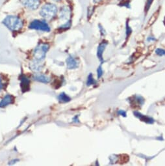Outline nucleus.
Returning <instances> with one entry per match:
<instances>
[{
  "label": "nucleus",
  "mask_w": 165,
  "mask_h": 166,
  "mask_svg": "<svg viewBox=\"0 0 165 166\" xmlns=\"http://www.w3.org/2000/svg\"><path fill=\"white\" fill-rule=\"evenodd\" d=\"M3 24L12 31H18L23 27V22L20 18L15 16H8L3 20Z\"/></svg>",
  "instance_id": "1"
},
{
  "label": "nucleus",
  "mask_w": 165,
  "mask_h": 166,
  "mask_svg": "<svg viewBox=\"0 0 165 166\" xmlns=\"http://www.w3.org/2000/svg\"><path fill=\"white\" fill-rule=\"evenodd\" d=\"M57 12V8L55 5L47 3L41 8L40 15L47 20H50L55 17Z\"/></svg>",
  "instance_id": "2"
},
{
  "label": "nucleus",
  "mask_w": 165,
  "mask_h": 166,
  "mask_svg": "<svg viewBox=\"0 0 165 166\" xmlns=\"http://www.w3.org/2000/svg\"><path fill=\"white\" fill-rule=\"evenodd\" d=\"M49 46L48 44L45 43H41L38 45L33 52V55L35 57V59L42 61L46 57V53L49 50Z\"/></svg>",
  "instance_id": "3"
},
{
  "label": "nucleus",
  "mask_w": 165,
  "mask_h": 166,
  "mask_svg": "<svg viewBox=\"0 0 165 166\" xmlns=\"http://www.w3.org/2000/svg\"><path fill=\"white\" fill-rule=\"evenodd\" d=\"M29 29L40 30L43 31L49 32L50 31V28L49 27L48 24L44 21H40L39 20H33L29 24Z\"/></svg>",
  "instance_id": "4"
},
{
  "label": "nucleus",
  "mask_w": 165,
  "mask_h": 166,
  "mask_svg": "<svg viewBox=\"0 0 165 166\" xmlns=\"http://www.w3.org/2000/svg\"><path fill=\"white\" fill-rule=\"evenodd\" d=\"M22 3L31 10L38 9L40 5V0H21Z\"/></svg>",
  "instance_id": "5"
},
{
  "label": "nucleus",
  "mask_w": 165,
  "mask_h": 166,
  "mask_svg": "<svg viewBox=\"0 0 165 166\" xmlns=\"http://www.w3.org/2000/svg\"><path fill=\"white\" fill-rule=\"evenodd\" d=\"M70 16V9L67 6H64L61 8L59 12V18L62 21H68Z\"/></svg>",
  "instance_id": "6"
},
{
  "label": "nucleus",
  "mask_w": 165,
  "mask_h": 166,
  "mask_svg": "<svg viewBox=\"0 0 165 166\" xmlns=\"http://www.w3.org/2000/svg\"><path fill=\"white\" fill-rule=\"evenodd\" d=\"M15 97L11 94H7L0 102V107H5L9 104H13Z\"/></svg>",
  "instance_id": "7"
},
{
  "label": "nucleus",
  "mask_w": 165,
  "mask_h": 166,
  "mask_svg": "<svg viewBox=\"0 0 165 166\" xmlns=\"http://www.w3.org/2000/svg\"><path fill=\"white\" fill-rule=\"evenodd\" d=\"M21 84L20 86L22 88V92H26L28 91L30 89V81L27 78L25 77L24 76H22L21 78Z\"/></svg>",
  "instance_id": "8"
},
{
  "label": "nucleus",
  "mask_w": 165,
  "mask_h": 166,
  "mask_svg": "<svg viewBox=\"0 0 165 166\" xmlns=\"http://www.w3.org/2000/svg\"><path fill=\"white\" fill-rule=\"evenodd\" d=\"M41 62H42V61H39V60H36V59H35L34 61H33L30 64L31 69L32 70V71H35V72L41 71L42 68V67H43Z\"/></svg>",
  "instance_id": "9"
},
{
  "label": "nucleus",
  "mask_w": 165,
  "mask_h": 166,
  "mask_svg": "<svg viewBox=\"0 0 165 166\" xmlns=\"http://www.w3.org/2000/svg\"><path fill=\"white\" fill-rule=\"evenodd\" d=\"M33 79L35 81L44 83V84H48V83L50 81V78L48 77V76L44 75V74H35L33 76Z\"/></svg>",
  "instance_id": "10"
},
{
  "label": "nucleus",
  "mask_w": 165,
  "mask_h": 166,
  "mask_svg": "<svg viewBox=\"0 0 165 166\" xmlns=\"http://www.w3.org/2000/svg\"><path fill=\"white\" fill-rule=\"evenodd\" d=\"M66 65L68 68L74 69L78 67V63L72 56H69L66 59Z\"/></svg>",
  "instance_id": "11"
},
{
  "label": "nucleus",
  "mask_w": 165,
  "mask_h": 166,
  "mask_svg": "<svg viewBox=\"0 0 165 166\" xmlns=\"http://www.w3.org/2000/svg\"><path fill=\"white\" fill-rule=\"evenodd\" d=\"M134 115L135 116L140 119L141 120L144 121V122H146V123H149V124H152L154 123V120L152 119L151 117H148V116H143V115H142L141 113L139 112H137V111H135L134 112Z\"/></svg>",
  "instance_id": "12"
},
{
  "label": "nucleus",
  "mask_w": 165,
  "mask_h": 166,
  "mask_svg": "<svg viewBox=\"0 0 165 166\" xmlns=\"http://www.w3.org/2000/svg\"><path fill=\"white\" fill-rule=\"evenodd\" d=\"M107 42H102L101 43L99 46H98V52H97V55L99 59L100 60L101 62H103L104 61V59H103V57H102V55H103V52L104 51L107 46Z\"/></svg>",
  "instance_id": "13"
},
{
  "label": "nucleus",
  "mask_w": 165,
  "mask_h": 166,
  "mask_svg": "<svg viewBox=\"0 0 165 166\" xmlns=\"http://www.w3.org/2000/svg\"><path fill=\"white\" fill-rule=\"evenodd\" d=\"M58 100L61 103H68V102L70 101L71 99L65 93H62L58 96Z\"/></svg>",
  "instance_id": "14"
},
{
  "label": "nucleus",
  "mask_w": 165,
  "mask_h": 166,
  "mask_svg": "<svg viewBox=\"0 0 165 166\" xmlns=\"http://www.w3.org/2000/svg\"><path fill=\"white\" fill-rule=\"evenodd\" d=\"M96 83V81L94 80V79L93 78V76L92 74H90L89 76H88V80H87V85L88 86L95 84Z\"/></svg>",
  "instance_id": "15"
},
{
  "label": "nucleus",
  "mask_w": 165,
  "mask_h": 166,
  "mask_svg": "<svg viewBox=\"0 0 165 166\" xmlns=\"http://www.w3.org/2000/svg\"><path fill=\"white\" fill-rule=\"evenodd\" d=\"M156 54L158 55H165V50H163V49H160V48H158L155 51Z\"/></svg>",
  "instance_id": "16"
},
{
  "label": "nucleus",
  "mask_w": 165,
  "mask_h": 166,
  "mask_svg": "<svg viewBox=\"0 0 165 166\" xmlns=\"http://www.w3.org/2000/svg\"><path fill=\"white\" fill-rule=\"evenodd\" d=\"M97 72H98V78H100L101 77V76L103 75V70H102V68H101V65L98 68Z\"/></svg>",
  "instance_id": "17"
},
{
  "label": "nucleus",
  "mask_w": 165,
  "mask_h": 166,
  "mask_svg": "<svg viewBox=\"0 0 165 166\" xmlns=\"http://www.w3.org/2000/svg\"><path fill=\"white\" fill-rule=\"evenodd\" d=\"M118 113L120 115H122L123 117H126V112L124 111V110H119L118 111Z\"/></svg>",
  "instance_id": "18"
},
{
  "label": "nucleus",
  "mask_w": 165,
  "mask_h": 166,
  "mask_svg": "<svg viewBox=\"0 0 165 166\" xmlns=\"http://www.w3.org/2000/svg\"><path fill=\"white\" fill-rule=\"evenodd\" d=\"M3 88H4V84H3L2 80L0 78V91H1Z\"/></svg>",
  "instance_id": "19"
},
{
  "label": "nucleus",
  "mask_w": 165,
  "mask_h": 166,
  "mask_svg": "<svg viewBox=\"0 0 165 166\" xmlns=\"http://www.w3.org/2000/svg\"><path fill=\"white\" fill-rule=\"evenodd\" d=\"M94 2H96V3H98V2H100V1H101V0H94Z\"/></svg>",
  "instance_id": "20"
},
{
  "label": "nucleus",
  "mask_w": 165,
  "mask_h": 166,
  "mask_svg": "<svg viewBox=\"0 0 165 166\" xmlns=\"http://www.w3.org/2000/svg\"><path fill=\"white\" fill-rule=\"evenodd\" d=\"M53 1H55V2H58V1H60V0H53Z\"/></svg>",
  "instance_id": "21"
}]
</instances>
